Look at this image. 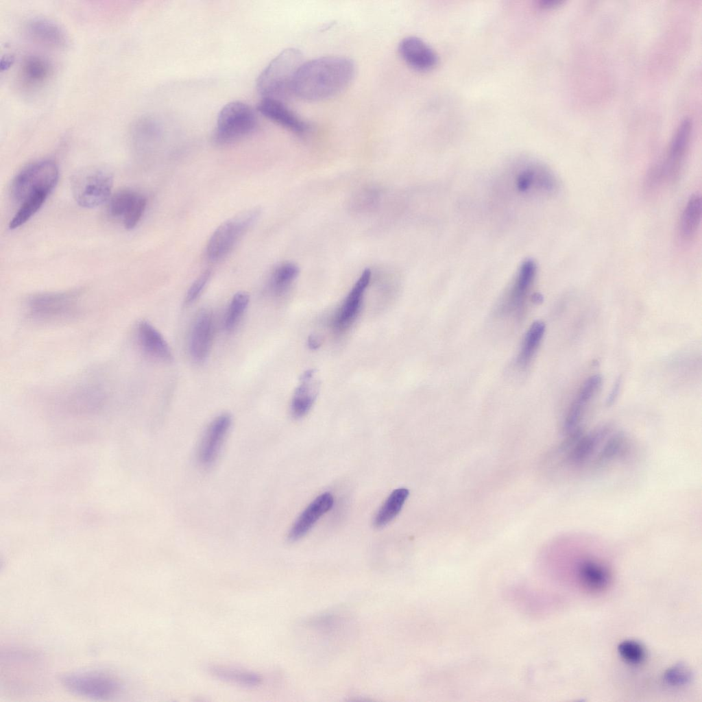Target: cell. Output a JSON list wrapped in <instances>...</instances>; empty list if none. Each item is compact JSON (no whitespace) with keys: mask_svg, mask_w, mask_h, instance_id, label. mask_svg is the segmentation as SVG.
<instances>
[{"mask_svg":"<svg viewBox=\"0 0 702 702\" xmlns=\"http://www.w3.org/2000/svg\"><path fill=\"white\" fill-rule=\"evenodd\" d=\"M138 343L148 356L163 362L173 360L171 350L161 333L149 322L141 321L136 329Z\"/></svg>","mask_w":702,"mask_h":702,"instance_id":"19","label":"cell"},{"mask_svg":"<svg viewBox=\"0 0 702 702\" xmlns=\"http://www.w3.org/2000/svg\"><path fill=\"white\" fill-rule=\"evenodd\" d=\"M260 214L259 208H253L222 223L208 242V257L216 260L228 254L243 234L256 221Z\"/></svg>","mask_w":702,"mask_h":702,"instance_id":"8","label":"cell"},{"mask_svg":"<svg viewBox=\"0 0 702 702\" xmlns=\"http://www.w3.org/2000/svg\"><path fill=\"white\" fill-rule=\"evenodd\" d=\"M353 62L342 56L320 57L303 62L293 84V95L306 101L330 98L341 92L352 81Z\"/></svg>","mask_w":702,"mask_h":702,"instance_id":"2","label":"cell"},{"mask_svg":"<svg viewBox=\"0 0 702 702\" xmlns=\"http://www.w3.org/2000/svg\"><path fill=\"white\" fill-rule=\"evenodd\" d=\"M663 677L667 685L679 688L688 685L692 680V675L688 666L678 664L668 668Z\"/></svg>","mask_w":702,"mask_h":702,"instance_id":"33","label":"cell"},{"mask_svg":"<svg viewBox=\"0 0 702 702\" xmlns=\"http://www.w3.org/2000/svg\"><path fill=\"white\" fill-rule=\"evenodd\" d=\"M561 0H539L537 5L542 8H550L561 3Z\"/></svg>","mask_w":702,"mask_h":702,"instance_id":"37","label":"cell"},{"mask_svg":"<svg viewBox=\"0 0 702 702\" xmlns=\"http://www.w3.org/2000/svg\"><path fill=\"white\" fill-rule=\"evenodd\" d=\"M297 49L288 48L276 56L258 77L256 88L263 99L285 101L293 96V84L303 63Z\"/></svg>","mask_w":702,"mask_h":702,"instance_id":"4","label":"cell"},{"mask_svg":"<svg viewBox=\"0 0 702 702\" xmlns=\"http://www.w3.org/2000/svg\"><path fill=\"white\" fill-rule=\"evenodd\" d=\"M27 36L34 42L51 48H62L67 43L65 32L56 23L45 18H34L25 25Z\"/></svg>","mask_w":702,"mask_h":702,"instance_id":"21","label":"cell"},{"mask_svg":"<svg viewBox=\"0 0 702 702\" xmlns=\"http://www.w3.org/2000/svg\"><path fill=\"white\" fill-rule=\"evenodd\" d=\"M622 383V378L620 376L616 378L614 382L610 393L608 394L606 399V405L609 407L614 404L618 398L619 391L620 389Z\"/></svg>","mask_w":702,"mask_h":702,"instance_id":"36","label":"cell"},{"mask_svg":"<svg viewBox=\"0 0 702 702\" xmlns=\"http://www.w3.org/2000/svg\"><path fill=\"white\" fill-rule=\"evenodd\" d=\"M316 370L305 371L300 378L291 403V412L295 418H301L308 413L317 396L318 383L315 379Z\"/></svg>","mask_w":702,"mask_h":702,"instance_id":"22","label":"cell"},{"mask_svg":"<svg viewBox=\"0 0 702 702\" xmlns=\"http://www.w3.org/2000/svg\"><path fill=\"white\" fill-rule=\"evenodd\" d=\"M532 301L534 302L535 303L540 304L542 302H543V296L538 293H535L532 296Z\"/></svg>","mask_w":702,"mask_h":702,"instance_id":"40","label":"cell"},{"mask_svg":"<svg viewBox=\"0 0 702 702\" xmlns=\"http://www.w3.org/2000/svg\"><path fill=\"white\" fill-rule=\"evenodd\" d=\"M569 436L560 452L564 464L573 471L601 469L622 458L628 450L625 435L607 427Z\"/></svg>","mask_w":702,"mask_h":702,"instance_id":"1","label":"cell"},{"mask_svg":"<svg viewBox=\"0 0 702 702\" xmlns=\"http://www.w3.org/2000/svg\"><path fill=\"white\" fill-rule=\"evenodd\" d=\"M617 649L622 659L631 664L642 663L646 656L642 645L634 640H628L620 642Z\"/></svg>","mask_w":702,"mask_h":702,"instance_id":"32","label":"cell"},{"mask_svg":"<svg viewBox=\"0 0 702 702\" xmlns=\"http://www.w3.org/2000/svg\"><path fill=\"white\" fill-rule=\"evenodd\" d=\"M513 170V186L523 195L550 194L557 189L553 173L538 162L525 158L519 161Z\"/></svg>","mask_w":702,"mask_h":702,"instance_id":"9","label":"cell"},{"mask_svg":"<svg viewBox=\"0 0 702 702\" xmlns=\"http://www.w3.org/2000/svg\"><path fill=\"white\" fill-rule=\"evenodd\" d=\"M70 401L79 407L99 405L105 398L102 389L96 386H86L76 389L71 396Z\"/></svg>","mask_w":702,"mask_h":702,"instance_id":"31","label":"cell"},{"mask_svg":"<svg viewBox=\"0 0 702 702\" xmlns=\"http://www.w3.org/2000/svg\"><path fill=\"white\" fill-rule=\"evenodd\" d=\"M322 344L321 340L315 335H311L307 340V345L311 350H317Z\"/></svg>","mask_w":702,"mask_h":702,"instance_id":"38","label":"cell"},{"mask_svg":"<svg viewBox=\"0 0 702 702\" xmlns=\"http://www.w3.org/2000/svg\"><path fill=\"white\" fill-rule=\"evenodd\" d=\"M409 494V490L405 488L394 490L376 513L374 519V525L377 528H380L395 518L400 511Z\"/></svg>","mask_w":702,"mask_h":702,"instance_id":"26","label":"cell"},{"mask_svg":"<svg viewBox=\"0 0 702 702\" xmlns=\"http://www.w3.org/2000/svg\"><path fill=\"white\" fill-rule=\"evenodd\" d=\"M256 117L253 109L242 101H232L220 110L214 132V140L227 144L251 134L256 128Z\"/></svg>","mask_w":702,"mask_h":702,"instance_id":"6","label":"cell"},{"mask_svg":"<svg viewBox=\"0 0 702 702\" xmlns=\"http://www.w3.org/2000/svg\"><path fill=\"white\" fill-rule=\"evenodd\" d=\"M112 186L111 172L103 167L81 169L71 178L73 195L77 203L84 208H94L108 200Z\"/></svg>","mask_w":702,"mask_h":702,"instance_id":"5","label":"cell"},{"mask_svg":"<svg viewBox=\"0 0 702 702\" xmlns=\"http://www.w3.org/2000/svg\"><path fill=\"white\" fill-rule=\"evenodd\" d=\"M602 382L603 378L600 374H594L588 378L581 387L575 400L586 408L600 389Z\"/></svg>","mask_w":702,"mask_h":702,"instance_id":"34","label":"cell"},{"mask_svg":"<svg viewBox=\"0 0 702 702\" xmlns=\"http://www.w3.org/2000/svg\"><path fill=\"white\" fill-rule=\"evenodd\" d=\"M537 266L532 260L524 261L519 267L500 308L505 313L519 312L532 288Z\"/></svg>","mask_w":702,"mask_h":702,"instance_id":"13","label":"cell"},{"mask_svg":"<svg viewBox=\"0 0 702 702\" xmlns=\"http://www.w3.org/2000/svg\"><path fill=\"white\" fill-rule=\"evenodd\" d=\"M701 197L699 194L690 196L680 221V234L684 239H692L697 233L701 219Z\"/></svg>","mask_w":702,"mask_h":702,"instance_id":"25","label":"cell"},{"mask_svg":"<svg viewBox=\"0 0 702 702\" xmlns=\"http://www.w3.org/2000/svg\"><path fill=\"white\" fill-rule=\"evenodd\" d=\"M545 324L541 321L533 322L524 335L516 357V365L525 368L531 361L545 332Z\"/></svg>","mask_w":702,"mask_h":702,"instance_id":"24","label":"cell"},{"mask_svg":"<svg viewBox=\"0 0 702 702\" xmlns=\"http://www.w3.org/2000/svg\"><path fill=\"white\" fill-rule=\"evenodd\" d=\"M231 424L230 415L221 413L215 417L208 424L198 448V459L202 465H210L215 462Z\"/></svg>","mask_w":702,"mask_h":702,"instance_id":"15","label":"cell"},{"mask_svg":"<svg viewBox=\"0 0 702 702\" xmlns=\"http://www.w3.org/2000/svg\"><path fill=\"white\" fill-rule=\"evenodd\" d=\"M249 300V295L245 292H238L234 295L224 319L226 330H232L237 326L247 308Z\"/></svg>","mask_w":702,"mask_h":702,"instance_id":"30","label":"cell"},{"mask_svg":"<svg viewBox=\"0 0 702 702\" xmlns=\"http://www.w3.org/2000/svg\"><path fill=\"white\" fill-rule=\"evenodd\" d=\"M691 132V122L684 119L678 126L670 143L665 164L660 167L662 177L673 181L679 175L686 154Z\"/></svg>","mask_w":702,"mask_h":702,"instance_id":"17","label":"cell"},{"mask_svg":"<svg viewBox=\"0 0 702 702\" xmlns=\"http://www.w3.org/2000/svg\"><path fill=\"white\" fill-rule=\"evenodd\" d=\"M371 276L369 269L363 271L335 314L332 326L335 331L343 332L355 322L361 311L363 295L370 282Z\"/></svg>","mask_w":702,"mask_h":702,"instance_id":"12","label":"cell"},{"mask_svg":"<svg viewBox=\"0 0 702 702\" xmlns=\"http://www.w3.org/2000/svg\"><path fill=\"white\" fill-rule=\"evenodd\" d=\"M14 58L10 56H5L1 60V70L3 71L10 67L14 63Z\"/></svg>","mask_w":702,"mask_h":702,"instance_id":"39","label":"cell"},{"mask_svg":"<svg viewBox=\"0 0 702 702\" xmlns=\"http://www.w3.org/2000/svg\"><path fill=\"white\" fill-rule=\"evenodd\" d=\"M145 197L130 189H123L111 195L108 204L110 217L122 221L125 228L130 230L141 219L146 207Z\"/></svg>","mask_w":702,"mask_h":702,"instance_id":"11","label":"cell"},{"mask_svg":"<svg viewBox=\"0 0 702 702\" xmlns=\"http://www.w3.org/2000/svg\"><path fill=\"white\" fill-rule=\"evenodd\" d=\"M51 71L52 66L48 60L37 55L26 57L21 66L23 80L32 85H37L45 82Z\"/></svg>","mask_w":702,"mask_h":702,"instance_id":"27","label":"cell"},{"mask_svg":"<svg viewBox=\"0 0 702 702\" xmlns=\"http://www.w3.org/2000/svg\"><path fill=\"white\" fill-rule=\"evenodd\" d=\"M334 498L329 492L318 496L301 513L288 533L289 540L296 541L304 536L316 522L332 507Z\"/></svg>","mask_w":702,"mask_h":702,"instance_id":"18","label":"cell"},{"mask_svg":"<svg viewBox=\"0 0 702 702\" xmlns=\"http://www.w3.org/2000/svg\"><path fill=\"white\" fill-rule=\"evenodd\" d=\"M257 110L271 121L298 134H305L308 125L291 110L283 101L262 99L257 105Z\"/></svg>","mask_w":702,"mask_h":702,"instance_id":"20","label":"cell"},{"mask_svg":"<svg viewBox=\"0 0 702 702\" xmlns=\"http://www.w3.org/2000/svg\"><path fill=\"white\" fill-rule=\"evenodd\" d=\"M61 681L67 690L94 699L110 698L121 690L119 680L111 675L99 672L66 675L62 677Z\"/></svg>","mask_w":702,"mask_h":702,"instance_id":"10","label":"cell"},{"mask_svg":"<svg viewBox=\"0 0 702 702\" xmlns=\"http://www.w3.org/2000/svg\"><path fill=\"white\" fill-rule=\"evenodd\" d=\"M209 670L217 679L245 687L256 686L262 681L261 677L254 673L224 666H211Z\"/></svg>","mask_w":702,"mask_h":702,"instance_id":"28","label":"cell"},{"mask_svg":"<svg viewBox=\"0 0 702 702\" xmlns=\"http://www.w3.org/2000/svg\"><path fill=\"white\" fill-rule=\"evenodd\" d=\"M577 577L582 586L593 592L603 590L611 580L607 567L592 559L584 560L579 564Z\"/></svg>","mask_w":702,"mask_h":702,"instance_id":"23","label":"cell"},{"mask_svg":"<svg viewBox=\"0 0 702 702\" xmlns=\"http://www.w3.org/2000/svg\"><path fill=\"white\" fill-rule=\"evenodd\" d=\"M59 177L58 167L51 160L32 163L14 178L11 195L19 208L27 215H34L56 186Z\"/></svg>","mask_w":702,"mask_h":702,"instance_id":"3","label":"cell"},{"mask_svg":"<svg viewBox=\"0 0 702 702\" xmlns=\"http://www.w3.org/2000/svg\"><path fill=\"white\" fill-rule=\"evenodd\" d=\"M80 296L76 291L38 293L27 300V313L40 322L66 319L78 312Z\"/></svg>","mask_w":702,"mask_h":702,"instance_id":"7","label":"cell"},{"mask_svg":"<svg viewBox=\"0 0 702 702\" xmlns=\"http://www.w3.org/2000/svg\"><path fill=\"white\" fill-rule=\"evenodd\" d=\"M298 273V267L293 263H287L278 266L271 276V289L277 295L284 293L297 278Z\"/></svg>","mask_w":702,"mask_h":702,"instance_id":"29","label":"cell"},{"mask_svg":"<svg viewBox=\"0 0 702 702\" xmlns=\"http://www.w3.org/2000/svg\"><path fill=\"white\" fill-rule=\"evenodd\" d=\"M210 276V271L206 270L193 282L186 294L184 299L185 305L192 304L199 297L207 284Z\"/></svg>","mask_w":702,"mask_h":702,"instance_id":"35","label":"cell"},{"mask_svg":"<svg viewBox=\"0 0 702 702\" xmlns=\"http://www.w3.org/2000/svg\"><path fill=\"white\" fill-rule=\"evenodd\" d=\"M214 335V319L208 309H201L193 319L189 339V350L193 361L201 363L208 357Z\"/></svg>","mask_w":702,"mask_h":702,"instance_id":"14","label":"cell"},{"mask_svg":"<svg viewBox=\"0 0 702 702\" xmlns=\"http://www.w3.org/2000/svg\"><path fill=\"white\" fill-rule=\"evenodd\" d=\"M398 51L402 58L411 68L420 71L433 69L439 60L435 50L417 36H407L399 44Z\"/></svg>","mask_w":702,"mask_h":702,"instance_id":"16","label":"cell"}]
</instances>
